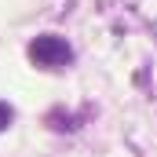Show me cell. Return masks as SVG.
I'll return each mask as SVG.
<instances>
[{"label":"cell","mask_w":157,"mask_h":157,"mask_svg":"<svg viewBox=\"0 0 157 157\" xmlns=\"http://www.w3.org/2000/svg\"><path fill=\"white\" fill-rule=\"evenodd\" d=\"M7 124H11V106H7V102H0V132H4Z\"/></svg>","instance_id":"2"},{"label":"cell","mask_w":157,"mask_h":157,"mask_svg":"<svg viewBox=\"0 0 157 157\" xmlns=\"http://www.w3.org/2000/svg\"><path fill=\"white\" fill-rule=\"evenodd\" d=\"M29 59L44 66V70H59V66H70L73 62V48L66 44L62 37H51V33H44L29 44Z\"/></svg>","instance_id":"1"}]
</instances>
